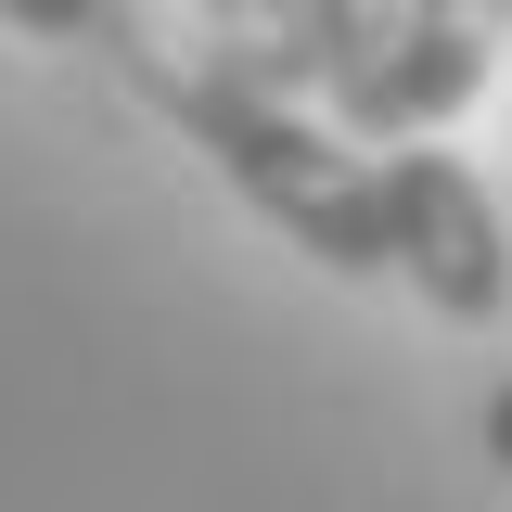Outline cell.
I'll return each instance as SVG.
<instances>
[{
    "instance_id": "cell-1",
    "label": "cell",
    "mask_w": 512,
    "mask_h": 512,
    "mask_svg": "<svg viewBox=\"0 0 512 512\" xmlns=\"http://www.w3.org/2000/svg\"><path fill=\"white\" fill-rule=\"evenodd\" d=\"M167 116H180L192 141L218 154V180L244 192L295 256H320L333 282L397 269V244H384V167H359L333 128H308L295 90H256V77H231L218 52H192L180 90H167Z\"/></svg>"
},
{
    "instance_id": "cell-2",
    "label": "cell",
    "mask_w": 512,
    "mask_h": 512,
    "mask_svg": "<svg viewBox=\"0 0 512 512\" xmlns=\"http://www.w3.org/2000/svg\"><path fill=\"white\" fill-rule=\"evenodd\" d=\"M384 244H397V282L436 320H500L512 308V231L487 205V180L461 154H436V141L384 154Z\"/></svg>"
},
{
    "instance_id": "cell-3",
    "label": "cell",
    "mask_w": 512,
    "mask_h": 512,
    "mask_svg": "<svg viewBox=\"0 0 512 512\" xmlns=\"http://www.w3.org/2000/svg\"><path fill=\"white\" fill-rule=\"evenodd\" d=\"M512 39V0H410V26H397V52L333 103V116L359 128V141H436L474 90H487V64Z\"/></svg>"
},
{
    "instance_id": "cell-4",
    "label": "cell",
    "mask_w": 512,
    "mask_h": 512,
    "mask_svg": "<svg viewBox=\"0 0 512 512\" xmlns=\"http://www.w3.org/2000/svg\"><path fill=\"white\" fill-rule=\"evenodd\" d=\"M0 26L64 39V52H103L128 90H154V103L180 90V64H192V52H167V39H154V13H141V0H0Z\"/></svg>"
},
{
    "instance_id": "cell-5",
    "label": "cell",
    "mask_w": 512,
    "mask_h": 512,
    "mask_svg": "<svg viewBox=\"0 0 512 512\" xmlns=\"http://www.w3.org/2000/svg\"><path fill=\"white\" fill-rule=\"evenodd\" d=\"M192 13H205V52L231 64V77H256V90H308L320 77L308 0H192Z\"/></svg>"
},
{
    "instance_id": "cell-6",
    "label": "cell",
    "mask_w": 512,
    "mask_h": 512,
    "mask_svg": "<svg viewBox=\"0 0 512 512\" xmlns=\"http://www.w3.org/2000/svg\"><path fill=\"white\" fill-rule=\"evenodd\" d=\"M308 26H320V90L346 103V90H359V77H372V64L397 52L410 0H308Z\"/></svg>"
},
{
    "instance_id": "cell-7",
    "label": "cell",
    "mask_w": 512,
    "mask_h": 512,
    "mask_svg": "<svg viewBox=\"0 0 512 512\" xmlns=\"http://www.w3.org/2000/svg\"><path fill=\"white\" fill-rule=\"evenodd\" d=\"M487 461H500V474H512V384H500V397H487Z\"/></svg>"
}]
</instances>
